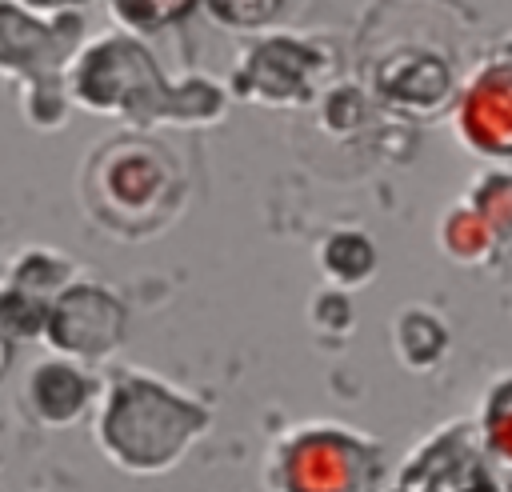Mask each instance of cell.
Here are the masks:
<instances>
[{
  "label": "cell",
  "instance_id": "obj_1",
  "mask_svg": "<svg viewBox=\"0 0 512 492\" xmlns=\"http://www.w3.org/2000/svg\"><path fill=\"white\" fill-rule=\"evenodd\" d=\"M348 452L324 436H304L288 456V492H348Z\"/></svg>",
  "mask_w": 512,
  "mask_h": 492
}]
</instances>
